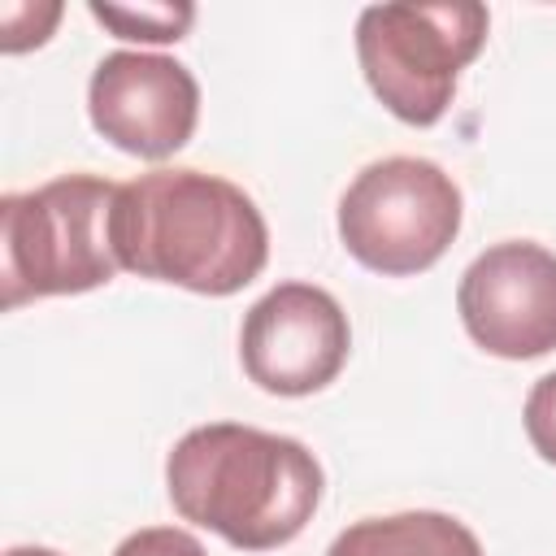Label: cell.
Listing matches in <instances>:
<instances>
[{"instance_id": "52a82bcc", "label": "cell", "mask_w": 556, "mask_h": 556, "mask_svg": "<svg viewBox=\"0 0 556 556\" xmlns=\"http://www.w3.org/2000/svg\"><path fill=\"white\" fill-rule=\"evenodd\" d=\"M469 339L504 361H534L556 348V252L504 239L469 261L456 287Z\"/></svg>"}, {"instance_id": "30bf717a", "label": "cell", "mask_w": 556, "mask_h": 556, "mask_svg": "<svg viewBox=\"0 0 556 556\" xmlns=\"http://www.w3.org/2000/svg\"><path fill=\"white\" fill-rule=\"evenodd\" d=\"M91 17L104 22L117 39H139V43H169L182 39L195 9L191 4H96L91 0Z\"/></svg>"}, {"instance_id": "3957f363", "label": "cell", "mask_w": 556, "mask_h": 556, "mask_svg": "<svg viewBox=\"0 0 556 556\" xmlns=\"http://www.w3.org/2000/svg\"><path fill=\"white\" fill-rule=\"evenodd\" d=\"M117 187L100 174H61L0 200V304L83 295L113 282Z\"/></svg>"}, {"instance_id": "7a4b0ae2", "label": "cell", "mask_w": 556, "mask_h": 556, "mask_svg": "<svg viewBox=\"0 0 556 556\" xmlns=\"http://www.w3.org/2000/svg\"><path fill=\"white\" fill-rule=\"evenodd\" d=\"M165 491L182 521L222 534L239 552H274L313 521L321 465L291 434L213 421L169 447Z\"/></svg>"}, {"instance_id": "ba28073f", "label": "cell", "mask_w": 556, "mask_h": 556, "mask_svg": "<svg viewBox=\"0 0 556 556\" xmlns=\"http://www.w3.org/2000/svg\"><path fill=\"white\" fill-rule=\"evenodd\" d=\"M87 117L117 152L165 161L195 135L200 83L161 52H109L87 83Z\"/></svg>"}, {"instance_id": "8992f818", "label": "cell", "mask_w": 556, "mask_h": 556, "mask_svg": "<svg viewBox=\"0 0 556 556\" xmlns=\"http://www.w3.org/2000/svg\"><path fill=\"white\" fill-rule=\"evenodd\" d=\"M348 352V313L313 282H278L248 308L239 330L243 374L269 395H313L330 387Z\"/></svg>"}, {"instance_id": "8fae6325", "label": "cell", "mask_w": 556, "mask_h": 556, "mask_svg": "<svg viewBox=\"0 0 556 556\" xmlns=\"http://www.w3.org/2000/svg\"><path fill=\"white\" fill-rule=\"evenodd\" d=\"M0 22H4L0 48L4 52H26V48H39L52 35V26L61 22V4H4Z\"/></svg>"}, {"instance_id": "5bb4252c", "label": "cell", "mask_w": 556, "mask_h": 556, "mask_svg": "<svg viewBox=\"0 0 556 556\" xmlns=\"http://www.w3.org/2000/svg\"><path fill=\"white\" fill-rule=\"evenodd\" d=\"M4 556H61V552H52V547H9Z\"/></svg>"}, {"instance_id": "4fadbf2b", "label": "cell", "mask_w": 556, "mask_h": 556, "mask_svg": "<svg viewBox=\"0 0 556 556\" xmlns=\"http://www.w3.org/2000/svg\"><path fill=\"white\" fill-rule=\"evenodd\" d=\"M113 556H208L204 543L178 526H148L117 543Z\"/></svg>"}, {"instance_id": "5b68a950", "label": "cell", "mask_w": 556, "mask_h": 556, "mask_svg": "<svg viewBox=\"0 0 556 556\" xmlns=\"http://www.w3.org/2000/svg\"><path fill=\"white\" fill-rule=\"evenodd\" d=\"M460 230V187L426 156L365 165L339 200V239L374 274L408 278L430 269Z\"/></svg>"}, {"instance_id": "9c48e42d", "label": "cell", "mask_w": 556, "mask_h": 556, "mask_svg": "<svg viewBox=\"0 0 556 556\" xmlns=\"http://www.w3.org/2000/svg\"><path fill=\"white\" fill-rule=\"evenodd\" d=\"M326 556H482L478 534L430 508L413 513H391V517H361L352 521Z\"/></svg>"}, {"instance_id": "7c38bea8", "label": "cell", "mask_w": 556, "mask_h": 556, "mask_svg": "<svg viewBox=\"0 0 556 556\" xmlns=\"http://www.w3.org/2000/svg\"><path fill=\"white\" fill-rule=\"evenodd\" d=\"M521 421H526V439H530V447H534L547 465H556V369L543 374V378L530 387Z\"/></svg>"}, {"instance_id": "277c9868", "label": "cell", "mask_w": 556, "mask_h": 556, "mask_svg": "<svg viewBox=\"0 0 556 556\" xmlns=\"http://www.w3.org/2000/svg\"><path fill=\"white\" fill-rule=\"evenodd\" d=\"M482 4H374L356 22V56L369 91L408 126H434L456 74L486 43Z\"/></svg>"}, {"instance_id": "6da1fadb", "label": "cell", "mask_w": 556, "mask_h": 556, "mask_svg": "<svg viewBox=\"0 0 556 556\" xmlns=\"http://www.w3.org/2000/svg\"><path fill=\"white\" fill-rule=\"evenodd\" d=\"M117 265L195 295H235L269 261L256 200L204 169H152L117 187Z\"/></svg>"}]
</instances>
